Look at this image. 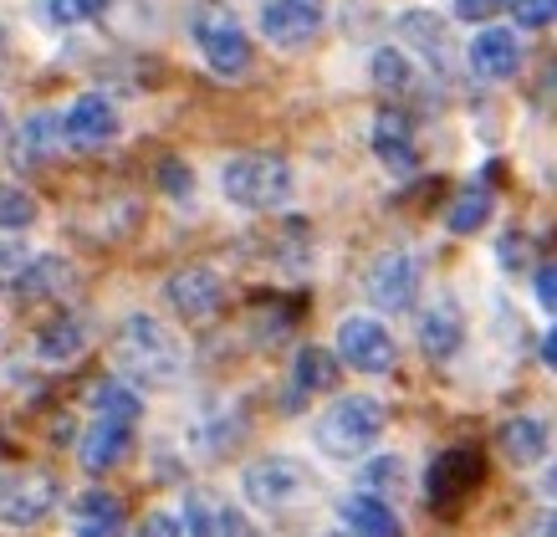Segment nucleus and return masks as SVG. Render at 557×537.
Segmentation results:
<instances>
[{
  "mask_svg": "<svg viewBox=\"0 0 557 537\" xmlns=\"http://www.w3.org/2000/svg\"><path fill=\"white\" fill-rule=\"evenodd\" d=\"M87 343H92V328H87L83 313H57V318L36 333V358L41 364H72L83 358Z\"/></svg>",
  "mask_w": 557,
  "mask_h": 537,
  "instance_id": "19",
  "label": "nucleus"
},
{
  "mask_svg": "<svg viewBox=\"0 0 557 537\" xmlns=\"http://www.w3.org/2000/svg\"><path fill=\"white\" fill-rule=\"evenodd\" d=\"M57 129H62V144H72V149H102V144H113L123 129L119 102L102 98V93H83V98H72L67 108H62Z\"/></svg>",
  "mask_w": 557,
  "mask_h": 537,
  "instance_id": "8",
  "label": "nucleus"
},
{
  "mask_svg": "<svg viewBox=\"0 0 557 537\" xmlns=\"http://www.w3.org/2000/svg\"><path fill=\"white\" fill-rule=\"evenodd\" d=\"M128 446H134V425L98 420L83 440H77V455H83V466L92 471V476H102V471H113L123 455H128Z\"/></svg>",
  "mask_w": 557,
  "mask_h": 537,
  "instance_id": "21",
  "label": "nucleus"
},
{
  "mask_svg": "<svg viewBox=\"0 0 557 537\" xmlns=\"http://www.w3.org/2000/svg\"><path fill=\"white\" fill-rule=\"evenodd\" d=\"M164 297H170V307L180 318L210 322L220 313V303H225V282H220L215 267H180L164 282Z\"/></svg>",
  "mask_w": 557,
  "mask_h": 537,
  "instance_id": "11",
  "label": "nucleus"
},
{
  "mask_svg": "<svg viewBox=\"0 0 557 537\" xmlns=\"http://www.w3.org/2000/svg\"><path fill=\"white\" fill-rule=\"evenodd\" d=\"M0 134H5V108H0Z\"/></svg>",
  "mask_w": 557,
  "mask_h": 537,
  "instance_id": "39",
  "label": "nucleus"
},
{
  "mask_svg": "<svg viewBox=\"0 0 557 537\" xmlns=\"http://www.w3.org/2000/svg\"><path fill=\"white\" fill-rule=\"evenodd\" d=\"M72 282H77V271H72L67 256L41 252V256H32V261H21L16 297H21V303H47V297H62Z\"/></svg>",
  "mask_w": 557,
  "mask_h": 537,
  "instance_id": "18",
  "label": "nucleus"
},
{
  "mask_svg": "<svg viewBox=\"0 0 557 537\" xmlns=\"http://www.w3.org/2000/svg\"><path fill=\"white\" fill-rule=\"evenodd\" d=\"M496 446H502V455H507L511 466L527 471L547 455L553 436H547V420H537V415H511V420H502V430H496Z\"/></svg>",
  "mask_w": 557,
  "mask_h": 537,
  "instance_id": "20",
  "label": "nucleus"
},
{
  "mask_svg": "<svg viewBox=\"0 0 557 537\" xmlns=\"http://www.w3.org/2000/svg\"><path fill=\"white\" fill-rule=\"evenodd\" d=\"M87 404H92L98 420H119V425H134L138 415H144V400H138L123 379H98L92 394H87Z\"/></svg>",
  "mask_w": 557,
  "mask_h": 537,
  "instance_id": "25",
  "label": "nucleus"
},
{
  "mask_svg": "<svg viewBox=\"0 0 557 537\" xmlns=\"http://www.w3.org/2000/svg\"><path fill=\"white\" fill-rule=\"evenodd\" d=\"M189 36H195L205 68L215 77H246L251 72V36H246V26H240L231 5H200L189 16Z\"/></svg>",
  "mask_w": 557,
  "mask_h": 537,
  "instance_id": "4",
  "label": "nucleus"
},
{
  "mask_svg": "<svg viewBox=\"0 0 557 537\" xmlns=\"http://www.w3.org/2000/svg\"><path fill=\"white\" fill-rule=\"evenodd\" d=\"M164 185H170L174 200H185L189 190H195V174H189L185 164H174V159H170V164H164Z\"/></svg>",
  "mask_w": 557,
  "mask_h": 537,
  "instance_id": "34",
  "label": "nucleus"
},
{
  "mask_svg": "<svg viewBox=\"0 0 557 537\" xmlns=\"http://www.w3.org/2000/svg\"><path fill=\"white\" fill-rule=\"evenodd\" d=\"M57 476L47 471H21V476H5L0 481V522L5 527H36V522L51 517L57 507Z\"/></svg>",
  "mask_w": 557,
  "mask_h": 537,
  "instance_id": "9",
  "label": "nucleus"
},
{
  "mask_svg": "<svg viewBox=\"0 0 557 537\" xmlns=\"http://www.w3.org/2000/svg\"><path fill=\"white\" fill-rule=\"evenodd\" d=\"M511 16L522 32H547L557 16V0H511Z\"/></svg>",
  "mask_w": 557,
  "mask_h": 537,
  "instance_id": "32",
  "label": "nucleus"
},
{
  "mask_svg": "<svg viewBox=\"0 0 557 537\" xmlns=\"http://www.w3.org/2000/svg\"><path fill=\"white\" fill-rule=\"evenodd\" d=\"M11 149H16V164L32 169V164H47L51 154L62 149V129H57V113H36L26 118L11 138Z\"/></svg>",
  "mask_w": 557,
  "mask_h": 537,
  "instance_id": "23",
  "label": "nucleus"
},
{
  "mask_svg": "<svg viewBox=\"0 0 557 537\" xmlns=\"http://www.w3.org/2000/svg\"><path fill=\"white\" fill-rule=\"evenodd\" d=\"M384 404L373 394H343L338 404H327L312 425V446H318L327 461H358L369 455L379 440H384Z\"/></svg>",
  "mask_w": 557,
  "mask_h": 537,
  "instance_id": "2",
  "label": "nucleus"
},
{
  "mask_svg": "<svg viewBox=\"0 0 557 537\" xmlns=\"http://www.w3.org/2000/svg\"><path fill=\"white\" fill-rule=\"evenodd\" d=\"M420 349H424V358H435V364H445V358H456V353L466 349V313H460V303L450 292L435 297V303L420 313Z\"/></svg>",
  "mask_w": 557,
  "mask_h": 537,
  "instance_id": "16",
  "label": "nucleus"
},
{
  "mask_svg": "<svg viewBox=\"0 0 557 537\" xmlns=\"http://www.w3.org/2000/svg\"><path fill=\"white\" fill-rule=\"evenodd\" d=\"M108 11V0H47L51 26H87Z\"/></svg>",
  "mask_w": 557,
  "mask_h": 537,
  "instance_id": "31",
  "label": "nucleus"
},
{
  "mask_svg": "<svg viewBox=\"0 0 557 537\" xmlns=\"http://www.w3.org/2000/svg\"><path fill=\"white\" fill-rule=\"evenodd\" d=\"M522 537H553V512H542V517L532 522V527H527Z\"/></svg>",
  "mask_w": 557,
  "mask_h": 537,
  "instance_id": "37",
  "label": "nucleus"
},
{
  "mask_svg": "<svg viewBox=\"0 0 557 537\" xmlns=\"http://www.w3.org/2000/svg\"><path fill=\"white\" fill-rule=\"evenodd\" d=\"M333 353H338V364H348V369H358V374H388L394 358H399L394 333H388L379 318H343Z\"/></svg>",
  "mask_w": 557,
  "mask_h": 537,
  "instance_id": "7",
  "label": "nucleus"
},
{
  "mask_svg": "<svg viewBox=\"0 0 557 537\" xmlns=\"http://www.w3.org/2000/svg\"><path fill=\"white\" fill-rule=\"evenodd\" d=\"M399 32H405L409 41H420V47L430 51L435 72L450 68V36H445V21H435L430 11H405V16H399Z\"/></svg>",
  "mask_w": 557,
  "mask_h": 537,
  "instance_id": "27",
  "label": "nucleus"
},
{
  "mask_svg": "<svg viewBox=\"0 0 557 537\" xmlns=\"http://www.w3.org/2000/svg\"><path fill=\"white\" fill-rule=\"evenodd\" d=\"M343 527L354 537H405V522L394 517V507L369 497V491H354L343 502Z\"/></svg>",
  "mask_w": 557,
  "mask_h": 537,
  "instance_id": "22",
  "label": "nucleus"
},
{
  "mask_svg": "<svg viewBox=\"0 0 557 537\" xmlns=\"http://www.w3.org/2000/svg\"><path fill=\"white\" fill-rule=\"evenodd\" d=\"M180 527H185V537H261L256 522L246 512H236L231 502H220L215 491H189Z\"/></svg>",
  "mask_w": 557,
  "mask_h": 537,
  "instance_id": "13",
  "label": "nucleus"
},
{
  "mask_svg": "<svg viewBox=\"0 0 557 537\" xmlns=\"http://www.w3.org/2000/svg\"><path fill=\"white\" fill-rule=\"evenodd\" d=\"M67 527H72V537H123L128 533L123 497H113V491H102V487L77 491L67 507Z\"/></svg>",
  "mask_w": 557,
  "mask_h": 537,
  "instance_id": "15",
  "label": "nucleus"
},
{
  "mask_svg": "<svg viewBox=\"0 0 557 537\" xmlns=\"http://www.w3.org/2000/svg\"><path fill=\"white\" fill-rule=\"evenodd\" d=\"M373 154H379V164H384L388 174H409V169L420 164V144H414L409 113L384 108V113L373 118Z\"/></svg>",
  "mask_w": 557,
  "mask_h": 537,
  "instance_id": "17",
  "label": "nucleus"
},
{
  "mask_svg": "<svg viewBox=\"0 0 557 537\" xmlns=\"http://www.w3.org/2000/svg\"><path fill=\"white\" fill-rule=\"evenodd\" d=\"M292 164L282 154H240L231 164L220 169V195L240 210H256V216H267V210H282L292 200Z\"/></svg>",
  "mask_w": 557,
  "mask_h": 537,
  "instance_id": "3",
  "label": "nucleus"
},
{
  "mask_svg": "<svg viewBox=\"0 0 557 537\" xmlns=\"http://www.w3.org/2000/svg\"><path fill=\"white\" fill-rule=\"evenodd\" d=\"M338 374H343V364H338V353L333 349H302L297 353V369H292V385H297V394H333L338 389Z\"/></svg>",
  "mask_w": 557,
  "mask_h": 537,
  "instance_id": "24",
  "label": "nucleus"
},
{
  "mask_svg": "<svg viewBox=\"0 0 557 537\" xmlns=\"http://www.w3.org/2000/svg\"><path fill=\"white\" fill-rule=\"evenodd\" d=\"M405 476L409 471L399 455H373V461L358 466V487L369 497H379V502H388V497H405Z\"/></svg>",
  "mask_w": 557,
  "mask_h": 537,
  "instance_id": "28",
  "label": "nucleus"
},
{
  "mask_svg": "<svg viewBox=\"0 0 557 537\" xmlns=\"http://www.w3.org/2000/svg\"><path fill=\"white\" fill-rule=\"evenodd\" d=\"M113 358L123 374H134L138 385H170L185 374V343L164 318L153 313H128L113 338Z\"/></svg>",
  "mask_w": 557,
  "mask_h": 537,
  "instance_id": "1",
  "label": "nucleus"
},
{
  "mask_svg": "<svg viewBox=\"0 0 557 537\" xmlns=\"http://www.w3.org/2000/svg\"><path fill=\"white\" fill-rule=\"evenodd\" d=\"M322 16H327L322 0H261V36L271 47L297 51L318 36Z\"/></svg>",
  "mask_w": 557,
  "mask_h": 537,
  "instance_id": "10",
  "label": "nucleus"
},
{
  "mask_svg": "<svg viewBox=\"0 0 557 537\" xmlns=\"http://www.w3.org/2000/svg\"><path fill=\"white\" fill-rule=\"evenodd\" d=\"M456 11H460V21H486L502 11V0H456Z\"/></svg>",
  "mask_w": 557,
  "mask_h": 537,
  "instance_id": "35",
  "label": "nucleus"
},
{
  "mask_svg": "<svg viewBox=\"0 0 557 537\" xmlns=\"http://www.w3.org/2000/svg\"><path fill=\"white\" fill-rule=\"evenodd\" d=\"M5 57H11V32H5V21H0V68H5Z\"/></svg>",
  "mask_w": 557,
  "mask_h": 537,
  "instance_id": "38",
  "label": "nucleus"
},
{
  "mask_svg": "<svg viewBox=\"0 0 557 537\" xmlns=\"http://www.w3.org/2000/svg\"><path fill=\"white\" fill-rule=\"evenodd\" d=\"M414 292H420V261L409 252H384L373 256L369 267V297L373 307H384V313H405L414 303Z\"/></svg>",
  "mask_w": 557,
  "mask_h": 537,
  "instance_id": "12",
  "label": "nucleus"
},
{
  "mask_svg": "<svg viewBox=\"0 0 557 537\" xmlns=\"http://www.w3.org/2000/svg\"><path fill=\"white\" fill-rule=\"evenodd\" d=\"M134 537H185V527H180V517H174V512H149V517L138 522Z\"/></svg>",
  "mask_w": 557,
  "mask_h": 537,
  "instance_id": "33",
  "label": "nucleus"
},
{
  "mask_svg": "<svg viewBox=\"0 0 557 537\" xmlns=\"http://www.w3.org/2000/svg\"><path fill=\"white\" fill-rule=\"evenodd\" d=\"M327 537H354V533H327Z\"/></svg>",
  "mask_w": 557,
  "mask_h": 537,
  "instance_id": "40",
  "label": "nucleus"
},
{
  "mask_svg": "<svg viewBox=\"0 0 557 537\" xmlns=\"http://www.w3.org/2000/svg\"><path fill=\"white\" fill-rule=\"evenodd\" d=\"M36 216H41V205L32 190L0 180V231H26V225H36Z\"/></svg>",
  "mask_w": 557,
  "mask_h": 537,
  "instance_id": "30",
  "label": "nucleus"
},
{
  "mask_svg": "<svg viewBox=\"0 0 557 537\" xmlns=\"http://www.w3.org/2000/svg\"><path fill=\"white\" fill-rule=\"evenodd\" d=\"M466 62H471V72L481 83H507V77H517V68H522V41H517L511 26H486V32L471 36Z\"/></svg>",
  "mask_w": 557,
  "mask_h": 537,
  "instance_id": "14",
  "label": "nucleus"
},
{
  "mask_svg": "<svg viewBox=\"0 0 557 537\" xmlns=\"http://www.w3.org/2000/svg\"><path fill=\"white\" fill-rule=\"evenodd\" d=\"M481 481H486V461H481V451H471V446H450V451H440L435 461H430L424 497H430L435 512H456Z\"/></svg>",
  "mask_w": 557,
  "mask_h": 537,
  "instance_id": "5",
  "label": "nucleus"
},
{
  "mask_svg": "<svg viewBox=\"0 0 557 537\" xmlns=\"http://www.w3.org/2000/svg\"><path fill=\"white\" fill-rule=\"evenodd\" d=\"M240 491H246V502L261 507V512H282V507L302 502L307 471H302V461H292V455H261V461H251V466L240 471Z\"/></svg>",
  "mask_w": 557,
  "mask_h": 537,
  "instance_id": "6",
  "label": "nucleus"
},
{
  "mask_svg": "<svg viewBox=\"0 0 557 537\" xmlns=\"http://www.w3.org/2000/svg\"><path fill=\"white\" fill-rule=\"evenodd\" d=\"M369 77H373V87L379 93H388V98H399V93H409L414 87V57L409 51H399V47H379L373 51V62H369Z\"/></svg>",
  "mask_w": 557,
  "mask_h": 537,
  "instance_id": "26",
  "label": "nucleus"
},
{
  "mask_svg": "<svg viewBox=\"0 0 557 537\" xmlns=\"http://www.w3.org/2000/svg\"><path fill=\"white\" fill-rule=\"evenodd\" d=\"M491 210H496V195H491V190H481V185H471L456 205H450V231H456V235L481 231V225L491 220Z\"/></svg>",
  "mask_w": 557,
  "mask_h": 537,
  "instance_id": "29",
  "label": "nucleus"
},
{
  "mask_svg": "<svg viewBox=\"0 0 557 537\" xmlns=\"http://www.w3.org/2000/svg\"><path fill=\"white\" fill-rule=\"evenodd\" d=\"M537 303H542V313H553V267L547 261L537 267Z\"/></svg>",
  "mask_w": 557,
  "mask_h": 537,
  "instance_id": "36",
  "label": "nucleus"
}]
</instances>
